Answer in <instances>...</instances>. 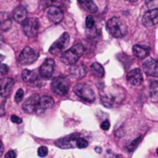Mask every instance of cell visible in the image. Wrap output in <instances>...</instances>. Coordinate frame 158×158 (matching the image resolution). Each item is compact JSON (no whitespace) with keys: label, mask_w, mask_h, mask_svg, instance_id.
Here are the masks:
<instances>
[{"label":"cell","mask_w":158,"mask_h":158,"mask_svg":"<svg viewBox=\"0 0 158 158\" xmlns=\"http://www.w3.org/2000/svg\"><path fill=\"white\" fill-rule=\"evenodd\" d=\"M55 69V60L52 58H47L40 67L39 74L42 78L50 79L53 75Z\"/></svg>","instance_id":"obj_10"},{"label":"cell","mask_w":158,"mask_h":158,"mask_svg":"<svg viewBox=\"0 0 158 158\" xmlns=\"http://www.w3.org/2000/svg\"><path fill=\"white\" fill-rule=\"evenodd\" d=\"M132 51H133V54L135 55V56H137L139 59H144L150 53L149 47L142 46L139 44H135L132 48Z\"/></svg>","instance_id":"obj_20"},{"label":"cell","mask_w":158,"mask_h":158,"mask_svg":"<svg viewBox=\"0 0 158 158\" xmlns=\"http://www.w3.org/2000/svg\"><path fill=\"white\" fill-rule=\"evenodd\" d=\"M143 71L151 77L158 78V61L156 59H148L143 63Z\"/></svg>","instance_id":"obj_16"},{"label":"cell","mask_w":158,"mask_h":158,"mask_svg":"<svg viewBox=\"0 0 158 158\" xmlns=\"http://www.w3.org/2000/svg\"><path fill=\"white\" fill-rule=\"evenodd\" d=\"M13 18L14 19L19 22V23H22L27 18H28V12L27 9L23 6H17L14 11H13Z\"/></svg>","instance_id":"obj_18"},{"label":"cell","mask_w":158,"mask_h":158,"mask_svg":"<svg viewBox=\"0 0 158 158\" xmlns=\"http://www.w3.org/2000/svg\"><path fill=\"white\" fill-rule=\"evenodd\" d=\"M145 4L149 9L158 8V0H145Z\"/></svg>","instance_id":"obj_29"},{"label":"cell","mask_w":158,"mask_h":158,"mask_svg":"<svg viewBox=\"0 0 158 158\" xmlns=\"http://www.w3.org/2000/svg\"><path fill=\"white\" fill-rule=\"evenodd\" d=\"M69 73L75 79H82L86 75V68L82 64H77L76 65V63H75L70 68Z\"/></svg>","instance_id":"obj_17"},{"label":"cell","mask_w":158,"mask_h":158,"mask_svg":"<svg viewBox=\"0 0 158 158\" xmlns=\"http://www.w3.org/2000/svg\"><path fill=\"white\" fill-rule=\"evenodd\" d=\"M5 59V56H3V55H0V63L3 61Z\"/></svg>","instance_id":"obj_39"},{"label":"cell","mask_w":158,"mask_h":158,"mask_svg":"<svg viewBox=\"0 0 158 158\" xmlns=\"http://www.w3.org/2000/svg\"><path fill=\"white\" fill-rule=\"evenodd\" d=\"M23 96H24V91L22 89H19L15 94V102L17 104L20 103L23 99Z\"/></svg>","instance_id":"obj_27"},{"label":"cell","mask_w":158,"mask_h":158,"mask_svg":"<svg viewBox=\"0 0 158 158\" xmlns=\"http://www.w3.org/2000/svg\"><path fill=\"white\" fill-rule=\"evenodd\" d=\"M79 138H80V134L73 133L56 140L55 143L57 147L61 149H72L77 147V141Z\"/></svg>","instance_id":"obj_7"},{"label":"cell","mask_w":158,"mask_h":158,"mask_svg":"<svg viewBox=\"0 0 158 158\" xmlns=\"http://www.w3.org/2000/svg\"><path fill=\"white\" fill-rule=\"evenodd\" d=\"M12 26V20L9 15L6 12H0V30L7 31Z\"/></svg>","instance_id":"obj_19"},{"label":"cell","mask_w":158,"mask_h":158,"mask_svg":"<svg viewBox=\"0 0 158 158\" xmlns=\"http://www.w3.org/2000/svg\"><path fill=\"white\" fill-rule=\"evenodd\" d=\"M55 105V101L51 96L48 95H44V96H40L38 99V104H37V107H36V112L37 114H43L44 112H45L47 109H50L54 106Z\"/></svg>","instance_id":"obj_9"},{"label":"cell","mask_w":158,"mask_h":158,"mask_svg":"<svg viewBox=\"0 0 158 158\" xmlns=\"http://www.w3.org/2000/svg\"><path fill=\"white\" fill-rule=\"evenodd\" d=\"M10 120H11L13 123H15V124H20V123L22 122V119H21L19 117L16 116V115H12V116L10 117Z\"/></svg>","instance_id":"obj_33"},{"label":"cell","mask_w":158,"mask_h":158,"mask_svg":"<svg viewBox=\"0 0 158 158\" xmlns=\"http://www.w3.org/2000/svg\"><path fill=\"white\" fill-rule=\"evenodd\" d=\"M108 32L115 38H122L128 32V26L124 19L118 17H113L106 22Z\"/></svg>","instance_id":"obj_1"},{"label":"cell","mask_w":158,"mask_h":158,"mask_svg":"<svg viewBox=\"0 0 158 158\" xmlns=\"http://www.w3.org/2000/svg\"><path fill=\"white\" fill-rule=\"evenodd\" d=\"M47 18L53 23L57 24V23L61 22L63 19V12L57 6H49L47 8Z\"/></svg>","instance_id":"obj_15"},{"label":"cell","mask_w":158,"mask_h":158,"mask_svg":"<svg viewBox=\"0 0 158 158\" xmlns=\"http://www.w3.org/2000/svg\"><path fill=\"white\" fill-rule=\"evenodd\" d=\"M51 90L57 95H66L69 90V81L68 78L59 76L52 80Z\"/></svg>","instance_id":"obj_3"},{"label":"cell","mask_w":158,"mask_h":158,"mask_svg":"<svg viewBox=\"0 0 158 158\" xmlns=\"http://www.w3.org/2000/svg\"><path fill=\"white\" fill-rule=\"evenodd\" d=\"M127 80L129 82L134 86H139L143 81V72L140 69H134L128 72L127 74Z\"/></svg>","instance_id":"obj_14"},{"label":"cell","mask_w":158,"mask_h":158,"mask_svg":"<svg viewBox=\"0 0 158 158\" xmlns=\"http://www.w3.org/2000/svg\"><path fill=\"white\" fill-rule=\"evenodd\" d=\"M3 44H4V37H3V35L0 33V46H1Z\"/></svg>","instance_id":"obj_37"},{"label":"cell","mask_w":158,"mask_h":158,"mask_svg":"<svg viewBox=\"0 0 158 158\" xmlns=\"http://www.w3.org/2000/svg\"><path fill=\"white\" fill-rule=\"evenodd\" d=\"M91 72L94 76L97 78H103L105 75V69L103 66L99 64L98 62H94L91 65Z\"/></svg>","instance_id":"obj_23"},{"label":"cell","mask_w":158,"mask_h":158,"mask_svg":"<svg viewBox=\"0 0 158 158\" xmlns=\"http://www.w3.org/2000/svg\"><path fill=\"white\" fill-rule=\"evenodd\" d=\"M74 93L81 99L87 102H94L95 100V94L92 87L86 83H77L73 87Z\"/></svg>","instance_id":"obj_4"},{"label":"cell","mask_w":158,"mask_h":158,"mask_svg":"<svg viewBox=\"0 0 158 158\" xmlns=\"http://www.w3.org/2000/svg\"><path fill=\"white\" fill-rule=\"evenodd\" d=\"M109 128H110V123H109L108 120H105V121L102 122V124H101V129H102V130H104V131H108Z\"/></svg>","instance_id":"obj_34"},{"label":"cell","mask_w":158,"mask_h":158,"mask_svg":"<svg viewBox=\"0 0 158 158\" xmlns=\"http://www.w3.org/2000/svg\"><path fill=\"white\" fill-rule=\"evenodd\" d=\"M21 78L25 82H30L33 83L37 81L38 79V74L34 70H30V69H24L21 73Z\"/></svg>","instance_id":"obj_21"},{"label":"cell","mask_w":158,"mask_h":158,"mask_svg":"<svg viewBox=\"0 0 158 158\" xmlns=\"http://www.w3.org/2000/svg\"><path fill=\"white\" fill-rule=\"evenodd\" d=\"M101 102L106 107H112L115 102V98L110 94H104L101 96Z\"/></svg>","instance_id":"obj_24"},{"label":"cell","mask_w":158,"mask_h":158,"mask_svg":"<svg viewBox=\"0 0 158 158\" xmlns=\"http://www.w3.org/2000/svg\"><path fill=\"white\" fill-rule=\"evenodd\" d=\"M83 53H84L83 45L81 44H77L73 45L71 48L65 51L61 55L60 60L66 65H71L72 66L78 62V60L81 58V56L83 55Z\"/></svg>","instance_id":"obj_2"},{"label":"cell","mask_w":158,"mask_h":158,"mask_svg":"<svg viewBox=\"0 0 158 158\" xmlns=\"http://www.w3.org/2000/svg\"><path fill=\"white\" fill-rule=\"evenodd\" d=\"M127 1H130V2H131V3H135V2H137L138 0H127Z\"/></svg>","instance_id":"obj_40"},{"label":"cell","mask_w":158,"mask_h":158,"mask_svg":"<svg viewBox=\"0 0 158 158\" xmlns=\"http://www.w3.org/2000/svg\"><path fill=\"white\" fill-rule=\"evenodd\" d=\"M141 141H142V136H140L139 138H137L136 140H134V141L128 146V149L130 150V152H133V151L136 149V147L139 145V143H141Z\"/></svg>","instance_id":"obj_26"},{"label":"cell","mask_w":158,"mask_h":158,"mask_svg":"<svg viewBox=\"0 0 158 158\" xmlns=\"http://www.w3.org/2000/svg\"><path fill=\"white\" fill-rule=\"evenodd\" d=\"M150 96L153 100H158V81H153L150 85Z\"/></svg>","instance_id":"obj_25"},{"label":"cell","mask_w":158,"mask_h":158,"mask_svg":"<svg viewBox=\"0 0 158 158\" xmlns=\"http://www.w3.org/2000/svg\"><path fill=\"white\" fill-rule=\"evenodd\" d=\"M22 30L24 34L29 37V38H32L35 37L36 34L38 33L39 31V27H40V23L37 18H27L22 23Z\"/></svg>","instance_id":"obj_5"},{"label":"cell","mask_w":158,"mask_h":158,"mask_svg":"<svg viewBox=\"0 0 158 158\" xmlns=\"http://www.w3.org/2000/svg\"><path fill=\"white\" fill-rule=\"evenodd\" d=\"M39 57L38 52H36L33 48L30 46H26L19 56V62L20 65H31L34 63Z\"/></svg>","instance_id":"obj_6"},{"label":"cell","mask_w":158,"mask_h":158,"mask_svg":"<svg viewBox=\"0 0 158 158\" xmlns=\"http://www.w3.org/2000/svg\"><path fill=\"white\" fill-rule=\"evenodd\" d=\"M15 81L12 78H2L0 79V96L4 98L9 97Z\"/></svg>","instance_id":"obj_11"},{"label":"cell","mask_w":158,"mask_h":158,"mask_svg":"<svg viewBox=\"0 0 158 158\" xmlns=\"http://www.w3.org/2000/svg\"><path fill=\"white\" fill-rule=\"evenodd\" d=\"M3 151H4V145H3V143H2V142L0 140V156L3 155Z\"/></svg>","instance_id":"obj_36"},{"label":"cell","mask_w":158,"mask_h":158,"mask_svg":"<svg viewBox=\"0 0 158 158\" xmlns=\"http://www.w3.org/2000/svg\"><path fill=\"white\" fill-rule=\"evenodd\" d=\"M156 154L158 155V148H157V150H156Z\"/></svg>","instance_id":"obj_41"},{"label":"cell","mask_w":158,"mask_h":158,"mask_svg":"<svg viewBox=\"0 0 158 158\" xmlns=\"http://www.w3.org/2000/svg\"><path fill=\"white\" fill-rule=\"evenodd\" d=\"M88 142L87 140H85L84 138H79L78 141H77V147L80 148V149H83V148H86L88 146Z\"/></svg>","instance_id":"obj_28"},{"label":"cell","mask_w":158,"mask_h":158,"mask_svg":"<svg viewBox=\"0 0 158 158\" xmlns=\"http://www.w3.org/2000/svg\"><path fill=\"white\" fill-rule=\"evenodd\" d=\"M85 25L87 29H92L94 25V19L92 16H88L85 20Z\"/></svg>","instance_id":"obj_30"},{"label":"cell","mask_w":158,"mask_h":158,"mask_svg":"<svg viewBox=\"0 0 158 158\" xmlns=\"http://www.w3.org/2000/svg\"><path fill=\"white\" fill-rule=\"evenodd\" d=\"M37 153H38V156H39L40 157H44V156H46L47 154H48V149H47L46 146H40Z\"/></svg>","instance_id":"obj_31"},{"label":"cell","mask_w":158,"mask_h":158,"mask_svg":"<svg viewBox=\"0 0 158 158\" xmlns=\"http://www.w3.org/2000/svg\"><path fill=\"white\" fill-rule=\"evenodd\" d=\"M8 72V66H6V64H1L0 65V74L1 75H6V73Z\"/></svg>","instance_id":"obj_32"},{"label":"cell","mask_w":158,"mask_h":158,"mask_svg":"<svg viewBox=\"0 0 158 158\" xmlns=\"http://www.w3.org/2000/svg\"><path fill=\"white\" fill-rule=\"evenodd\" d=\"M69 43V34L68 32H64L49 48V52L53 55H57L62 52Z\"/></svg>","instance_id":"obj_8"},{"label":"cell","mask_w":158,"mask_h":158,"mask_svg":"<svg viewBox=\"0 0 158 158\" xmlns=\"http://www.w3.org/2000/svg\"><path fill=\"white\" fill-rule=\"evenodd\" d=\"M95 149L97 150V151H96V153H99V154H100V153H102V148H101V147H99V148H98V147H96Z\"/></svg>","instance_id":"obj_38"},{"label":"cell","mask_w":158,"mask_h":158,"mask_svg":"<svg viewBox=\"0 0 158 158\" xmlns=\"http://www.w3.org/2000/svg\"><path fill=\"white\" fill-rule=\"evenodd\" d=\"M16 156H17V155H16V153H15L13 150L8 151V152L6 153V158H15Z\"/></svg>","instance_id":"obj_35"},{"label":"cell","mask_w":158,"mask_h":158,"mask_svg":"<svg viewBox=\"0 0 158 158\" xmlns=\"http://www.w3.org/2000/svg\"><path fill=\"white\" fill-rule=\"evenodd\" d=\"M79 3L86 11H89L91 13H95L98 10V7L94 0H79Z\"/></svg>","instance_id":"obj_22"},{"label":"cell","mask_w":158,"mask_h":158,"mask_svg":"<svg viewBox=\"0 0 158 158\" xmlns=\"http://www.w3.org/2000/svg\"><path fill=\"white\" fill-rule=\"evenodd\" d=\"M158 23V8L146 11L143 17V24L146 28H152Z\"/></svg>","instance_id":"obj_12"},{"label":"cell","mask_w":158,"mask_h":158,"mask_svg":"<svg viewBox=\"0 0 158 158\" xmlns=\"http://www.w3.org/2000/svg\"><path fill=\"white\" fill-rule=\"evenodd\" d=\"M40 95L39 94H32L30 97H28L22 104V108L23 110L28 113V114H33L36 112V107L38 104V99Z\"/></svg>","instance_id":"obj_13"}]
</instances>
